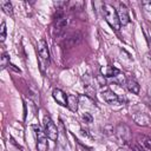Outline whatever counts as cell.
I'll use <instances>...</instances> for the list:
<instances>
[{
  "instance_id": "1",
  "label": "cell",
  "mask_w": 151,
  "mask_h": 151,
  "mask_svg": "<svg viewBox=\"0 0 151 151\" xmlns=\"http://www.w3.org/2000/svg\"><path fill=\"white\" fill-rule=\"evenodd\" d=\"M37 55H38V63H39V68L40 72L42 74H45L50 61H51V57H50V50L47 46V42L45 39H40L37 44Z\"/></svg>"
},
{
  "instance_id": "2",
  "label": "cell",
  "mask_w": 151,
  "mask_h": 151,
  "mask_svg": "<svg viewBox=\"0 0 151 151\" xmlns=\"http://www.w3.org/2000/svg\"><path fill=\"white\" fill-rule=\"evenodd\" d=\"M101 9H103V15H104L106 22L109 24V26L114 31H119L122 25H120L119 18H118L117 9L110 4H104L101 6Z\"/></svg>"
},
{
  "instance_id": "3",
  "label": "cell",
  "mask_w": 151,
  "mask_h": 151,
  "mask_svg": "<svg viewBox=\"0 0 151 151\" xmlns=\"http://www.w3.org/2000/svg\"><path fill=\"white\" fill-rule=\"evenodd\" d=\"M68 25V19L63 12V8H57V13L53 19V34L54 37H60L65 33Z\"/></svg>"
},
{
  "instance_id": "4",
  "label": "cell",
  "mask_w": 151,
  "mask_h": 151,
  "mask_svg": "<svg viewBox=\"0 0 151 151\" xmlns=\"http://www.w3.org/2000/svg\"><path fill=\"white\" fill-rule=\"evenodd\" d=\"M32 130H33V134H34V138H35L37 151H47L48 144H47V136H46L45 131L38 124L32 125Z\"/></svg>"
},
{
  "instance_id": "5",
  "label": "cell",
  "mask_w": 151,
  "mask_h": 151,
  "mask_svg": "<svg viewBox=\"0 0 151 151\" xmlns=\"http://www.w3.org/2000/svg\"><path fill=\"white\" fill-rule=\"evenodd\" d=\"M44 131L47 136L48 139H51L52 142H57L58 137H59V129L57 127L55 123L51 119L50 116H45L44 117Z\"/></svg>"
},
{
  "instance_id": "6",
  "label": "cell",
  "mask_w": 151,
  "mask_h": 151,
  "mask_svg": "<svg viewBox=\"0 0 151 151\" xmlns=\"http://www.w3.org/2000/svg\"><path fill=\"white\" fill-rule=\"evenodd\" d=\"M100 96L103 100L110 105H117L123 101V98H120L117 93H114L109 86H103L100 88Z\"/></svg>"
},
{
  "instance_id": "7",
  "label": "cell",
  "mask_w": 151,
  "mask_h": 151,
  "mask_svg": "<svg viewBox=\"0 0 151 151\" xmlns=\"http://www.w3.org/2000/svg\"><path fill=\"white\" fill-rule=\"evenodd\" d=\"M114 134L116 137L122 140L124 144H129L131 142V138H132V134H131V130L130 127L124 124V123H119L116 127H114Z\"/></svg>"
},
{
  "instance_id": "8",
  "label": "cell",
  "mask_w": 151,
  "mask_h": 151,
  "mask_svg": "<svg viewBox=\"0 0 151 151\" xmlns=\"http://www.w3.org/2000/svg\"><path fill=\"white\" fill-rule=\"evenodd\" d=\"M55 151H71V146L68 144L65 130L59 131V137H58V140H57Z\"/></svg>"
},
{
  "instance_id": "9",
  "label": "cell",
  "mask_w": 151,
  "mask_h": 151,
  "mask_svg": "<svg viewBox=\"0 0 151 151\" xmlns=\"http://www.w3.org/2000/svg\"><path fill=\"white\" fill-rule=\"evenodd\" d=\"M117 13H118V18H119V21H120L122 26H125V25H127L130 22L129 9L123 2H119V7L117 9Z\"/></svg>"
},
{
  "instance_id": "10",
  "label": "cell",
  "mask_w": 151,
  "mask_h": 151,
  "mask_svg": "<svg viewBox=\"0 0 151 151\" xmlns=\"http://www.w3.org/2000/svg\"><path fill=\"white\" fill-rule=\"evenodd\" d=\"M67 96L68 94H66L63 90H60V88H53V91H52V97H53V99L59 104V105H61V106H65V107H67Z\"/></svg>"
},
{
  "instance_id": "11",
  "label": "cell",
  "mask_w": 151,
  "mask_h": 151,
  "mask_svg": "<svg viewBox=\"0 0 151 151\" xmlns=\"http://www.w3.org/2000/svg\"><path fill=\"white\" fill-rule=\"evenodd\" d=\"M100 73H101V77H105V78H116L118 74H120L122 72L117 68V67H114V66H110V65H107V66H103L101 68H100Z\"/></svg>"
},
{
  "instance_id": "12",
  "label": "cell",
  "mask_w": 151,
  "mask_h": 151,
  "mask_svg": "<svg viewBox=\"0 0 151 151\" xmlns=\"http://www.w3.org/2000/svg\"><path fill=\"white\" fill-rule=\"evenodd\" d=\"M125 85H126V88H127L131 93H133V94H138L139 91H140V86H139L138 81H137L134 78H132V77L126 78Z\"/></svg>"
},
{
  "instance_id": "13",
  "label": "cell",
  "mask_w": 151,
  "mask_h": 151,
  "mask_svg": "<svg viewBox=\"0 0 151 151\" xmlns=\"http://www.w3.org/2000/svg\"><path fill=\"white\" fill-rule=\"evenodd\" d=\"M137 143L144 151H151V138L146 136H138Z\"/></svg>"
},
{
  "instance_id": "14",
  "label": "cell",
  "mask_w": 151,
  "mask_h": 151,
  "mask_svg": "<svg viewBox=\"0 0 151 151\" xmlns=\"http://www.w3.org/2000/svg\"><path fill=\"white\" fill-rule=\"evenodd\" d=\"M78 104H79L78 97H76V96H73V94H68V96H67V107H68L71 111H73V112L78 111V106H79Z\"/></svg>"
},
{
  "instance_id": "15",
  "label": "cell",
  "mask_w": 151,
  "mask_h": 151,
  "mask_svg": "<svg viewBox=\"0 0 151 151\" xmlns=\"http://www.w3.org/2000/svg\"><path fill=\"white\" fill-rule=\"evenodd\" d=\"M0 6H1V9L7 14V15H13V6L9 1H0Z\"/></svg>"
},
{
  "instance_id": "16",
  "label": "cell",
  "mask_w": 151,
  "mask_h": 151,
  "mask_svg": "<svg viewBox=\"0 0 151 151\" xmlns=\"http://www.w3.org/2000/svg\"><path fill=\"white\" fill-rule=\"evenodd\" d=\"M9 55H8V53L7 52H2V54H1V68L4 70V68H6L7 66H9Z\"/></svg>"
},
{
  "instance_id": "17",
  "label": "cell",
  "mask_w": 151,
  "mask_h": 151,
  "mask_svg": "<svg viewBox=\"0 0 151 151\" xmlns=\"http://www.w3.org/2000/svg\"><path fill=\"white\" fill-rule=\"evenodd\" d=\"M5 39H6V22L2 21L0 26V41L4 42Z\"/></svg>"
},
{
  "instance_id": "18",
  "label": "cell",
  "mask_w": 151,
  "mask_h": 151,
  "mask_svg": "<svg viewBox=\"0 0 151 151\" xmlns=\"http://www.w3.org/2000/svg\"><path fill=\"white\" fill-rule=\"evenodd\" d=\"M81 118H83V120H84L85 123H87V124H90V123L93 122V117H92L90 113H83V114H81Z\"/></svg>"
},
{
  "instance_id": "19",
  "label": "cell",
  "mask_w": 151,
  "mask_h": 151,
  "mask_svg": "<svg viewBox=\"0 0 151 151\" xmlns=\"http://www.w3.org/2000/svg\"><path fill=\"white\" fill-rule=\"evenodd\" d=\"M133 151H144L139 145H133Z\"/></svg>"
},
{
  "instance_id": "20",
  "label": "cell",
  "mask_w": 151,
  "mask_h": 151,
  "mask_svg": "<svg viewBox=\"0 0 151 151\" xmlns=\"http://www.w3.org/2000/svg\"><path fill=\"white\" fill-rule=\"evenodd\" d=\"M117 151H126V150H124V149H122V147H119Z\"/></svg>"
}]
</instances>
